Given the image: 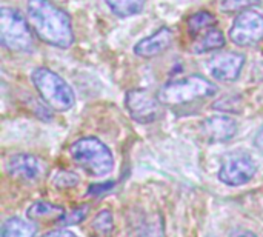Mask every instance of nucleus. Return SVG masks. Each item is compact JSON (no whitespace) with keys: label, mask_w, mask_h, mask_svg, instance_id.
Returning <instances> with one entry per match:
<instances>
[{"label":"nucleus","mask_w":263,"mask_h":237,"mask_svg":"<svg viewBox=\"0 0 263 237\" xmlns=\"http://www.w3.org/2000/svg\"><path fill=\"white\" fill-rule=\"evenodd\" d=\"M28 20L40 40L55 48H69L74 32L69 15L51 0H29Z\"/></svg>","instance_id":"f257e3e1"},{"label":"nucleus","mask_w":263,"mask_h":237,"mask_svg":"<svg viewBox=\"0 0 263 237\" xmlns=\"http://www.w3.org/2000/svg\"><path fill=\"white\" fill-rule=\"evenodd\" d=\"M217 93V86L202 76H188L185 79L173 80L163 85L157 97L162 105L179 106L196 100L211 97Z\"/></svg>","instance_id":"f03ea898"},{"label":"nucleus","mask_w":263,"mask_h":237,"mask_svg":"<svg viewBox=\"0 0 263 237\" xmlns=\"http://www.w3.org/2000/svg\"><path fill=\"white\" fill-rule=\"evenodd\" d=\"M69 151L74 162L94 177L109 174L114 167L111 150L96 137H82L76 140Z\"/></svg>","instance_id":"7ed1b4c3"},{"label":"nucleus","mask_w":263,"mask_h":237,"mask_svg":"<svg viewBox=\"0 0 263 237\" xmlns=\"http://www.w3.org/2000/svg\"><path fill=\"white\" fill-rule=\"evenodd\" d=\"M31 80L45 100V103L55 111H69L76 103V96L72 88L52 69L35 68L31 74Z\"/></svg>","instance_id":"20e7f679"},{"label":"nucleus","mask_w":263,"mask_h":237,"mask_svg":"<svg viewBox=\"0 0 263 237\" xmlns=\"http://www.w3.org/2000/svg\"><path fill=\"white\" fill-rule=\"evenodd\" d=\"M0 42L12 52L34 51L31 26L18 9L9 6L0 8Z\"/></svg>","instance_id":"39448f33"},{"label":"nucleus","mask_w":263,"mask_h":237,"mask_svg":"<svg viewBox=\"0 0 263 237\" xmlns=\"http://www.w3.org/2000/svg\"><path fill=\"white\" fill-rule=\"evenodd\" d=\"M257 173V163L247 153H231L222 160L219 179L228 187H240L248 184Z\"/></svg>","instance_id":"423d86ee"},{"label":"nucleus","mask_w":263,"mask_h":237,"mask_svg":"<svg viewBox=\"0 0 263 237\" xmlns=\"http://www.w3.org/2000/svg\"><path fill=\"white\" fill-rule=\"evenodd\" d=\"M125 105L131 117L139 123H153L162 114L159 97L142 88L129 89L125 96Z\"/></svg>","instance_id":"0eeeda50"},{"label":"nucleus","mask_w":263,"mask_h":237,"mask_svg":"<svg viewBox=\"0 0 263 237\" xmlns=\"http://www.w3.org/2000/svg\"><path fill=\"white\" fill-rule=\"evenodd\" d=\"M230 39L239 46H251L263 40V15L254 9L242 11L231 29Z\"/></svg>","instance_id":"6e6552de"},{"label":"nucleus","mask_w":263,"mask_h":237,"mask_svg":"<svg viewBox=\"0 0 263 237\" xmlns=\"http://www.w3.org/2000/svg\"><path fill=\"white\" fill-rule=\"evenodd\" d=\"M245 65V57L239 52H219L211 57L208 68L211 76L220 82H234L239 79Z\"/></svg>","instance_id":"1a4fd4ad"},{"label":"nucleus","mask_w":263,"mask_h":237,"mask_svg":"<svg viewBox=\"0 0 263 237\" xmlns=\"http://www.w3.org/2000/svg\"><path fill=\"white\" fill-rule=\"evenodd\" d=\"M202 133L210 142L219 143L233 139L237 133V123L230 116H210L202 122Z\"/></svg>","instance_id":"9d476101"},{"label":"nucleus","mask_w":263,"mask_h":237,"mask_svg":"<svg viewBox=\"0 0 263 237\" xmlns=\"http://www.w3.org/2000/svg\"><path fill=\"white\" fill-rule=\"evenodd\" d=\"M6 171L9 176L20 180L32 182L42 174V163L31 154H15L6 160Z\"/></svg>","instance_id":"9b49d317"},{"label":"nucleus","mask_w":263,"mask_h":237,"mask_svg":"<svg viewBox=\"0 0 263 237\" xmlns=\"http://www.w3.org/2000/svg\"><path fill=\"white\" fill-rule=\"evenodd\" d=\"M173 43V31L166 26L157 29L154 34H151L149 37L142 39L136 46H134V54H137L139 57H154L159 56L162 52H165Z\"/></svg>","instance_id":"f8f14e48"},{"label":"nucleus","mask_w":263,"mask_h":237,"mask_svg":"<svg viewBox=\"0 0 263 237\" xmlns=\"http://www.w3.org/2000/svg\"><path fill=\"white\" fill-rule=\"evenodd\" d=\"M223 45H225V35L219 28L214 26V28L203 31L202 34L196 37V40L193 42L191 51L197 54H203V52L220 49L223 48Z\"/></svg>","instance_id":"ddd939ff"},{"label":"nucleus","mask_w":263,"mask_h":237,"mask_svg":"<svg viewBox=\"0 0 263 237\" xmlns=\"http://www.w3.org/2000/svg\"><path fill=\"white\" fill-rule=\"evenodd\" d=\"M63 214H65L63 207L43 200L34 202L26 211V216L32 221H52V219L59 221Z\"/></svg>","instance_id":"4468645a"},{"label":"nucleus","mask_w":263,"mask_h":237,"mask_svg":"<svg viewBox=\"0 0 263 237\" xmlns=\"http://www.w3.org/2000/svg\"><path fill=\"white\" fill-rule=\"evenodd\" d=\"M2 237H35V227L22 217H9L2 225Z\"/></svg>","instance_id":"2eb2a0df"},{"label":"nucleus","mask_w":263,"mask_h":237,"mask_svg":"<svg viewBox=\"0 0 263 237\" xmlns=\"http://www.w3.org/2000/svg\"><path fill=\"white\" fill-rule=\"evenodd\" d=\"M217 25V20L214 17V14L208 12V11H199L193 15L188 17L186 20V26L191 35L197 37L199 34H202L203 31L214 28Z\"/></svg>","instance_id":"dca6fc26"},{"label":"nucleus","mask_w":263,"mask_h":237,"mask_svg":"<svg viewBox=\"0 0 263 237\" xmlns=\"http://www.w3.org/2000/svg\"><path fill=\"white\" fill-rule=\"evenodd\" d=\"M111 11L119 17H131L145 8V0H106Z\"/></svg>","instance_id":"f3484780"},{"label":"nucleus","mask_w":263,"mask_h":237,"mask_svg":"<svg viewBox=\"0 0 263 237\" xmlns=\"http://www.w3.org/2000/svg\"><path fill=\"white\" fill-rule=\"evenodd\" d=\"M139 237H165V224L160 213H154L145 221Z\"/></svg>","instance_id":"a211bd4d"},{"label":"nucleus","mask_w":263,"mask_h":237,"mask_svg":"<svg viewBox=\"0 0 263 237\" xmlns=\"http://www.w3.org/2000/svg\"><path fill=\"white\" fill-rule=\"evenodd\" d=\"M86 214H88V208H86V207H77V208H74V210L65 213L57 222H59L62 227L77 225V224H80V222L86 217Z\"/></svg>","instance_id":"6ab92c4d"},{"label":"nucleus","mask_w":263,"mask_h":237,"mask_svg":"<svg viewBox=\"0 0 263 237\" xmlns=\"http://www.w3.org/2000/svg\"><path fill=\"white\" fill-rule=\"evenodd\" d=\"M260 0H222L220 2V9L225 12H242L247 11L251 6L259 5Z\"/></svg>","instance_id":"aec40b11"},{"label":"nucleus","mask_w":263,"mask_h":237,"mask_svg":"<svg viewBox=\"0 0 263 237\" xmlns=\"http://www.w3.org/2000/svg\"><path fill=\"white\" fill-rule=\"evenodd\" d=\"M92 228L102 234H108L112 230V214L109 211H102L92 221Z\"/></svg>","instance_id":"412c9836"},{"label":"nucleus","mask_w":263,"mask_h":237,"mask_svg":"<svg viewBox=\"0 0 263 237\" xmlns=\"http://www.w3.org/2000/svg\"><path fill=\"white\" fill-rule=\"evenodd\" d=\"M55 185L59 188H69V187H74L77 185L79 182V177L74 174V173H69V171H62L55 176Z\"/></svg>","instance_id":"4be33fe9"},{"label":"nucleus","mask_w":263,"mask_h":237,"mask_svg":"<svg viewBox=\"0 0 263 237\" xmlns=\"http://www.w3.org/2000/svg\"><path fill=\"white\" fill-rule=\"evenodd\" d=\"M112 185H114V182H105V184H96V185H91V187H89V194H94V196H97V194H103V193H106L109 188H112Z\"/></svg>","instance_id":"5701e85b"},{"label":"nucleus","mask_w":263,"mask_h":237,"mask_svg":"<svg viewBox=\"0 0 263 237\" xmlns=\"http://www.w3.org/2000/svg\"><path fill=\"white\" fill-rule=\"evenodd\" d=\"M42 237H79L76 236L74 233H71V231H68V230H54V231H49V233H46L45 236Z\"/></svg>","instance_id":"b1692460"},{"label":"nucleus","mask_w":263,"mask_h":237,"mask_svg":"<svg viewBox=\"0 0 263 237\" xmlns=\"http://www.w3.org/2000/svg\"><path fill=\"white\" fill-rule=\"evenodd\" d=\"M254 145H256V148L263 154V126L259 128V131L254 136Z\"/></svg>","instance_id":"393cba45"},{"label":"nucleus","mask_w":263,"mask_h":237,"mask_svg":"<svg viewBox=\"0 0 263 237\" xmlns=\"http://www.w3.org/2000/svg\"><path fill=\"white\" fill-rule=\"evenodd\" d=\"M231 237H257L253 231H248V230H239L236 233H233Z\"/></svg>","instance_id":"a878e982"}]
</instances>
